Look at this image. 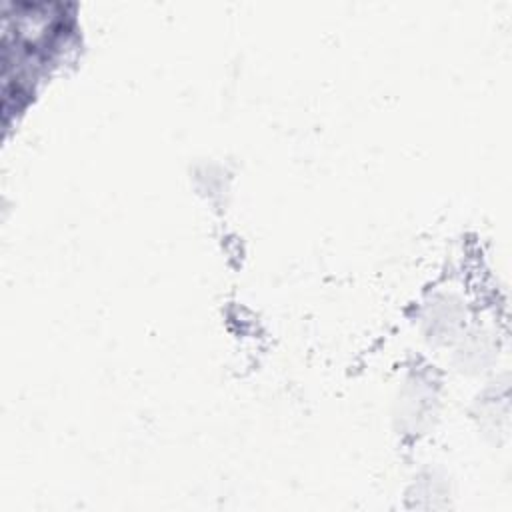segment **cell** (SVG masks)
I'll list each match as a JSON object with an SVG mask.
<instances>
[{"instance_id":"cell-1","label":"cell","mask_w":512,"mask_h":512,"mask_svg":"<svg viewBox=\"0 0 512 512\" xmlns=\"http://www.w3.org/2000/svg\"><path fill=\"white\" fill-rule=\"evenodd\" d=\"M464 304L458 296L442 292L432 296L422 310L420 322L424 332L438 342H448L458 338L460 330L464 328Z\"/></svg>"},{"instance_id":"cell-2","label":"cell","mask_w":512,"mask_h":512,"mask_svg":"<svg viewBox=\"0 0 512 512\" xmlns=\"http://www.w3.org/2000/svg\"><path fill=\"white\" fill-rule=\"evenodd\" d=\"M436 394L430 382L414 378L404 388L400 400H398V414L402 418L404 426H410V430H420L424 424L430 422V416L434 414Z\"/></svg>"},{"instance_id":"cell-3","label":"cell","mask_w":512,"mask_h":512,"mask_svg":"<svg viewBox=\"0 0 512 512\" xmlns=\"http://www.w3.org/2000/svg\"><path fill=\"white\" fill-rule=\"evenodd\" d=\"M462 336V344L458 346L456 354L462 356L460 364L468 368H474V370H482L488 362V356H490V350H492V344L488 342V336L480 330H474L470 334H458Z\"/></svg>"}]
</instances>
